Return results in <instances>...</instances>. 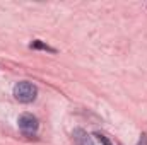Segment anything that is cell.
Segmentation results:
<instances>
[{
  "label": "cell",
  "instance_id": "obj_1",
  "mask_svg": "<svg viewBox=\"0 0 147 145\" xmlns=\"http://www.w3.org/2000/svg\"><path fill=\"white\" fill-rule=\"evenodd\" d=\"M36 96H38V89L36 85H33L31 82L22 80V82H17L14 85V97L19 103H24V104L33 103L36 99Z\"/></svg>",
  "mask_w": 147,
  "mask_h": 145
},
{
  "label": "cell",
  "instance_id": "obj_4",
  "mask_svg": "<svg viewBox=\"0 0 147 145\" xmlns=\"http://www.w3.org/2000/svg\"><path fill=\"white\" fill-rule=\"evenodd\" d=\"M31 48H34V50H36V48H39V50H46V51H55V50H53V48H50L48 44L41 43L39 39H36V41H33V43H31Z\"/></svg>",
  "mask_w": 147,
  "mask_h": 145
},
{
  "label": "cell",
  "instance_id": "obj_6",
  "mask_svg": "<svg viewBox=\"0 0 147 145\" xmlns=\"http://www.w3.org/2000/svg\"><path fill=\"white\" fill-rule=\"evenodd\" d=\"M137 145H147V135H142L140 137V140H139V144Z\"/></svg>",
  "mask_w": 147,
  "mask_h": 145
},
{
  "label": "cell",
  "instance_id": "obj_2",
  "mask_svg": "<svg viewBox=\"0 0 147 145\" xmlns=\"http://www.w3.org/2000/svg\"><path fill=\"white\" fill-rule=\"evenodd\" d=\"M19 128H21V132L24 133V135H34L38 130V119L36 116H33V114H29V113H24V114H21L19 116Z\"/></svg>",
  "mask_w": 147,
  "mask_h": 145
},
{
  "label": "cell",
  "instance_id": "obj_5",
  "mask_svg": "<svg viewBox=\"0 0 147 145\" xmlns=\"http://www.w3.org/2000/svg\"><path fill=\"white\" fill-rule=\"evenodd\" d=\"M96 137L99 138V142H101L103 145H111V142L106 138V137H105V135H101V133H96Z\"/></svg>",
  "mask_w": 147,
  "mask_h": 145
},
{
  "label": "cell",
  "instance_id": "obj_3",
  "mask_svg": "<svg viewBox=\"0 0 147 145\" xmlns=\"http://www.w3.org/2000/svg\"><path fill=\"white\" fill-rule=\"evenodd\" d=\"M74 138H75L77 145H94L92 144V138H91L84 130H75V132H74Z\"/></svg>",
  "mask_w": 147,
  "mask_h": 145
}]
</instances>
